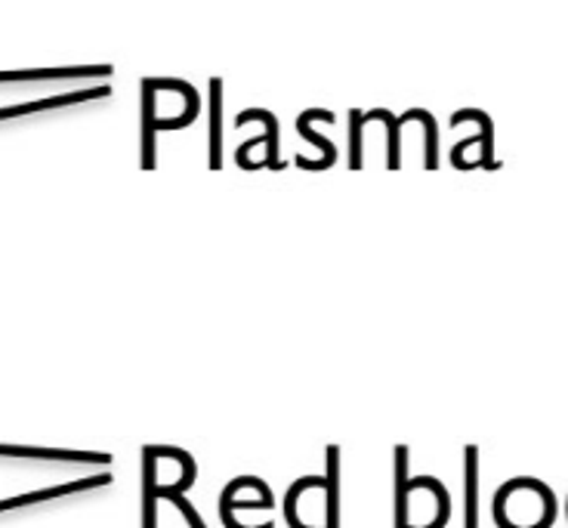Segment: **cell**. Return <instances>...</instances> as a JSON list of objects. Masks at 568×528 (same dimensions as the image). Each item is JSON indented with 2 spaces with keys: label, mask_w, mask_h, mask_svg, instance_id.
<instances>
[{
  "label": "cell",
  "mask_w": 568,
  "mask_h": 528,
  "mask_svg": "<svg viewBox=\"0 0 568 528\" xmlns=\"http://www.w3.org/2000/svg\"><path fill=\"white\" fill-rule=\"evenodd\" d=\"M559 504L554 488L535 476H516L495 491L491 516L497 528H554Z\"/></svg>",
  "instance_id": "obj_1"
},
{
  "label": "cell",
  "mask_w": 568,
  "mask_h": 528,
  "mask_svg": "<svg viewBox=\"0 0 568 528\" xmlns=\"http://www.w3.org/2000/svg\"><path fill=\"white\" fill-rule=\"evenodd\" d=\"M452 519L448 488L433 476H414L398 491V528H445Z\"/></svg>",
  "instance_id": "obj_2"
},
{
  "label": "cell",
  "mask_w": 568,
  "mask_h": 528,
  "mask_svg": "<svg viewBox=\"0 0 568 528\" xmlns=\"http://www.w3.org/2000/svg\"><path fill=\"white\" fill-rule=\"evenodd\" d=\"M566 516H568V500H566Z\"/></svg>",
  "instance_id": "obj_4"
},
{
  "label": "cell",
  "mask_w": 568,
  "mask_h": 528,
  "mask_svg": "<svg viewBox=\"0 0 568 528\" xmlns=\"http://www.w3.org/2000/svg\"><path fill=\"white\" fill-rule=\"evenodd\" d=\"M315 479H303L291 488V495L300 500H306V514L297 516L291 526L294 528H327V498L325 495H313Z\"/></svg>",
  "instance_id": "obj_3"
}]
</instances>
